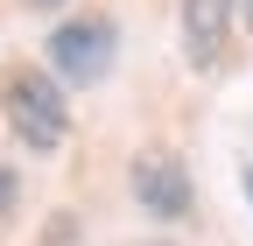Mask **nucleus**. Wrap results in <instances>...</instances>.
Wrapping results in <instances>:
<instances>
[{
  "instance_id": "f257e3e1",
  "label": "nucleus",
  "mask_w": 253,
  "mask_h": 246,
  "mask_svg": "<svg viewBox=\"0 0 253 246\" xmlns=\"http://www.w3.org/2000/svg\"><path fill=\"white\" fill-rule=\"evenodd\" d=\"M0 120L28 155H56L71 141V91L42 64H7L0 71Z\"/></svg>"
},
{
  "instance_id": "f03ea898",
  "label": "nucleus",
  "mask_w": 253,
  "mask_h": 246,
  "mask_svg": "<svg viewBox=\"0 0 253 246\" xmlns=\"http://www.w3.org/2000/svg\"><path fill=\"white\" fill-rule=\"evenodd\" d=\"M120 64V21L113 14H63L42 36V71L71 91V84H99Z\"/></svg>"
},
{
  "instance_id": "7ed1b4c3",
  "label": "nucleus",
  "mask_w": 253,
  "mask_h": 246,
  "mask_svg": "<svg viewBox=\"0 0 253 246\" xmlns=\"http://www.w3.org/2000/svg\"><path fill=\"white\" fill-rule=\"evenodd\" d=\"M126 197H134L155 225L197 218V183H190V162L176 148H134V162H126Z\"/></svg>"
},
{
  "instance_id": "20e7f679",
  "label": "nucleus",
  "mask_w": 253,
  "mask_h": 246,
  "mask_svg": "<svg viewBox=\"0 0 253 246\" xmlns=\"http://www.w3.org/2000/svg\"><path fill=\"white\" fill-rule=\"evenodd\" d=\"M232 21H239V0H176L183 64L190 71H218L225 49H232Z\"/></svg>"
},
{
  "instance_id": "39448f33",
  "label": "nucleus",
  "mask_w": 253,
  "mask_h": 246,
  "mask_svg": "<svg viewBox=\"0 0 253 246\" xmlns=\"http://www.w3.org/2000/svg\"><path fill=\"white\" fill-rule=\"evenodd\" d=\"M14 197H21V176L0 162V218H14Z\"/></svg>"
},
{
  "instance_id": "423d86ee",
  "label": "nucleus",
  "mask_w": 253,
  "mask_h": 246,
  "mask_svg": "<svg viewBox=\"0 0 253 246\" xmlns=\"http://www.w3.org/2000/svg\"><path fill=\"white\" fill-rule=\"evenodd\" d=\"M21 7H36V14H63L71 0H21Z\"/></svg>"
},
{
  "instance_id": "0eeeda50",
  "label": "nucleus",
  "mask_w": 253,
  "mask_h": 246,
  "mask_svg": "<svg viewBox=\"0 0 253 246\" xmlns=\"http://www.w3.org/2000/svg\"><path fill=\"white\" fill-rule=\"evenodd\" d=\"M239 183H246V204H253V162H239Z\"/></svg>"
},
{
  "instance_id": "6e6552de",
  "label": "nucleus",
  "mask_w": 253,
  "mask_h": 246,
  "mask_svg": "<svg viewBox=\"0 0 253 246\" xmlns=\"http://www.w3.org/2000/svg\"><path fill=\"white\" fill-rule=\"evenodd\" d=\"M239 21H246V28H253V0H239Z\"/></svg>"
},
{
  "instance_id": "1a4fd4ad",
  "label": "nucleus",
  "mask_w": 253,
  "mask_h": 246,
  "mask_svg": "<svg viewBox=\"0 0 253 246\" xmlns=\"http://www.w3.org/2000/svg\"><path fill=\"white\" fill-rule=\"evenodd\" d=\"M141 246H183V239H141Z\"/></svg>"
}]
</instances>
